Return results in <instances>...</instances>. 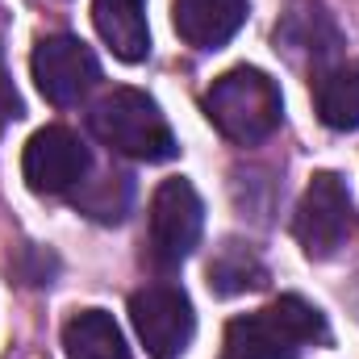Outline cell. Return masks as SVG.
Listing matches in <instances>:
<instances>
[{"label": "cell", "mask_w": 359, "mask_h": 359, "mask_svg": "<svg viewBox=\"0 0 359 359\" xmlns=\"http://www.w3.org/2000/svg\"><path fill=\"white\" fill-rule=\"evenodd\" d=\"M92 21L121 63H142L151 55L147 0H92Z\"/></svg>", "instance_id": "30bf717a"}, {"label": "cell", "mask_w": 359, "mask_h": 359, "mask_svg": "<svg viewBox=\"0 0 359 359\" xmlns=\"http://www.w3.org/2000/svg\"><path fill=\"white\" fill-rule=\"evenodd\" d=\"M63 351L67 359H130V347L104 309H80L63 326Z\"/></svg>", "instance_id": "4fadbf2b"}, {"label": "cell", "mask_w": 359, "mask_h": 359, "mask_svg": "<svg viewBox=\"0 0 359 359\" xmlns=\"http://www.w3.org/2000/svg\"><path fill=\"white\" fill-rule=\"evenodd\" d=\"M92 168L88 147L67 130V126H46L38 130L25 151H21V176L34 192H46V196H59V192H72L76 184H84Z\"/></svg>", "instance_id": "ba28073f"}, {"label": "cell", "mask_w": 359, "mask_h": 359, "mask_svg": "<svg viewBox=\"0 0 359 359\" xmlns=\"http://www.w3.org/2000/svg\"><path fill=\"white\" fill-rule=\"evenodd\" d=\"M268 284V268L259 259V251L251 243H238V238H226L213 259H209V288L222 292V297H238V292H255Z\"/></svg>", "instance_id": "5bb4252c"}, {"label": "cell", "mask_w": 359, "mask_h": 359, "mask_svg": "<svg viewBox=\"0 0 359 359\" xmlns=\"http://www.w3.org/2000/svg\"><path fill=\"white\" fill-rule=\"evenodd\" d=\"M322 339H326V318L309 301L288 292L259 313L234 318L226 326L222 359H297Z\"/></svg>", "instance_id": "6da1fadb"}, {"label": "cell", "mask_w": 359, "mask_h": 359, "mask_svg": "<svg viewBox=\"0 0 359 359\" xmlns=\"http://www.w3.org/2000/svg\"><path fill=\"white\" fill-rule=\"evenodd\" d=\"M29 72H34V84L38 92L67 109V104H80L92 92V84L100 80V63L88 46L72 34H50L34 46V59H29Z\"/></svg>", "instance_id": "52a82bcc"}, {"label": "cell", "mask_w": 359, "mask_h": 359, "mask_svg": "<svg viewBox=\"0 0 359 359\" xmlns=\"http://www.w3.org/2000/svg\"><path fill=\"white\" fill-rule=\"evenodd\" d=\"M313 104H318L322 126H330L339 134L359 130V63L326 67L313 80Z\"/></svg>", "instance_id": "7c38bea8"}, {"label": "cell", "mask_w": 359, "mask_h": 359, "mask_svg": "<svg viewBox=\"0 0 359 359\" xmlns=\"http://www.w3.org/2000/svg\"><path fill=\"white\" fill-rule=\"evenodd\" d=\"M176 34L192 50H222L247 21V0H176Z\"/></svg>", "instance_id": "9c48e42d"}, {"label": "cell", "mask_w": 359, "mask_h": 359, "mask_svg": "<svg viewBox=\"0 0 359 359\" xmlns=\"http://www.w3.org/2000/svg\"><path fill=\"white\" fill-rule=\"evenodd\" d=\"M276 46H284L288 55H313L326 59L339 50V25L330 21V13L313 0H292L284 21L276 25Z\"/></svg>", "instance_id": "8fae6325"}, {"label": "cell", "mask_w": 359, "mask_h": 359, "mask_svg": "<svg viewBox=\"0 0 359 359\" xmlns=\"http://www.w3.org/2000/svg\"><path fill=\"white\" fill-rule=\"evenodd\" d=\"M205 117L234 147H255L276 134V126L284 117V100L268 72L234 67V72L217 76L213 88L205 92Z\"/></svg>", "instance_id": "7a4b0ae2"}, {"label": "cell", "mask_w": 359, "mask_h": 359, "mask_svg": "<svg viewBox=\"0 0 359 359\" xmlns=\"http://www.w3.org/2000/svg\"><path fill=\"white\" fill-rule=\"evenodd\" d=\"M92 134L113 147L117 155L142 159V163H168L176 159L180 142L168 126V117L159 113V104L138 88H113L109 96L96 100L88 113Z\"/></svg>", "instance_id": "3957f363"}, {"label": "cell", "mask_w": 359, "mask_h": 359, "mask_svg": "<svg viewBox=\"0 0 359 359\" xmlns=\"http://www.w3.org/2000/svg\"><path fill=\"white\" fill-rule=\"evenodd\" d=\"M121 184H130V176H104L100 192L84 196L80 205L88 209L96 222H121V217H126V205H130V192H117V196H113V188H121Z\"/></svg>", "instance_id": "9a60e30c"}, {"label": "cell", "mask_w": 359, "mask_h": 359, "mask_svg": "<svg viewBox=\"0 0 359 359\" xmlns=\"http://www.w3.org/2000/svg\"><path fill=\"white\" fill-rule=\"evenodd\" d=\"M351 226H355V205H351V192H347L343 176L318 172L309 180V188L301 192L297 222H292L301 251L309 259H330L347 247Z\"/></svg>", "instance_id": "5b68a950"}, {"label": "cell", "mask_w": 359, "mask_h": 359, "mask_svg": "<svg viewBox=\"0 0 359 359\" xmlns=\"http://www.w3.org/2000/svg\"><path fill=\"white\" fill-rule=\"evenodd\" d=\"M130 322L151 359H180L192 343V301L176 284H147L130 297Z\"/></svg>", "instance_id": "8992f818"}, {"label": "cell", "mask_w": 359, "mask_h": 359, "mask_svg": "<svg viewBox=\"0 0 359 359\" xmlns=\"http://www.w3.org/2000/svg\"><path fill=\"white\" fill-rule=\"evenodd\" d=\"M205 230V205L188 180H163L151 196V226H147V255L159 271L180 268Z\"/></svg>", "instance_id": "277c9868"}]
</instances>
